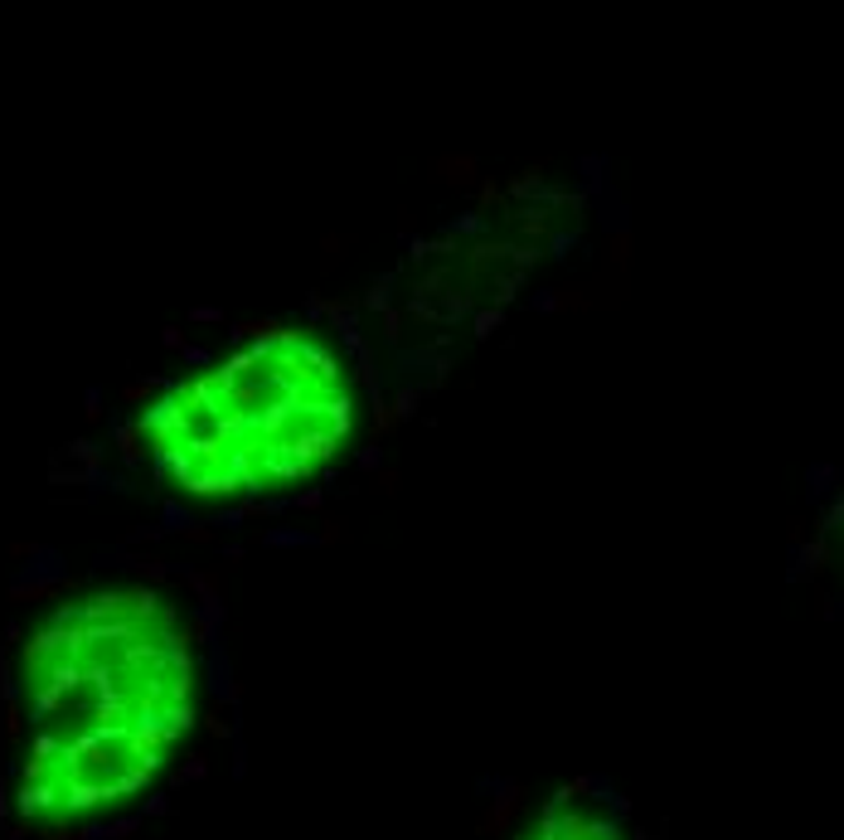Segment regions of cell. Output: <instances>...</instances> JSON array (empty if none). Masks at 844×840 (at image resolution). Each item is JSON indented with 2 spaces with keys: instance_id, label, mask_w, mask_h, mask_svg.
Listing matches in <instances>:
<instances>
[{
  "instance_id": "6da1fadb",
  "label": "cell",
  "mask_w": 844,
  "mask_h": 840,
  "mask_svg": "<svg viewBox=\"0 0 844 840\" xmlns=\"http://www.w3.org/2000/svg\"><path fill=\"white\" fill-rule=\"evenodd\" d=\"M10 806L30 831H88L137 806L199 720V656L161 588L112 584L54 602L15 652Z\"/></svg>"
},
{
  "instance_id": "7a4b0ae2",
  "label": "cell",
  "mask_w": 844,
  "mask_h": 840,
  "mask_svg": "<svg viewBox=\"0 0 844 840\" xmlns=\"http://www.w3.org/2000/svg\"><path fill=\"white\" fill-rule=\"evenodd\" d=\"M345 355L307 326H277L175 379L137 433L155 476L195 500H247L316 481L355 438Z\"/></svg>"
},
{
  "instance_id": "3957f363",
  "label": "cell",
  "mask_w": 844,
  "mask_h": 840,
  "mask_svg": "<svg viewBox=\"0 0 844 840\" xmlns=\"http://www.w3.org/2000/svg\"><path fill=\"white\" fill-rule=\"evenodd\" d=\"M505 840H636V831L616 797L588 787V782H573V787L539 797L505 831Z\"/></svg>"
}]
</instances>
